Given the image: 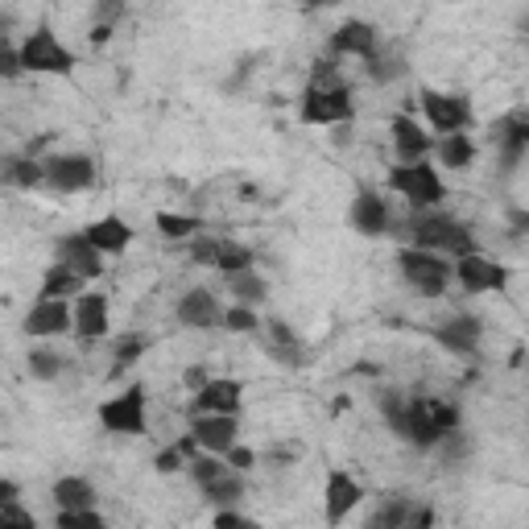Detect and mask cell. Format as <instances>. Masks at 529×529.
<instances>
[{
	"instance_id": "6da1fadb",
	"label": "cell",
	"mask_w": 529,
	"mask_h": 529,
	"mask_svg": "<svg viewBox=\"0 0 529 529\" xmlns=\"http://www.w3.org/2000/svg\"><path fill=\"white\" fill-rule=\"evenodd\" d=\"M459 430V406L447 397H410L406 401V422H401V439L430 451L439 447L443 434Z\"/></svg>"
},
{
	"instance_id": "7a4b0ae2",
	"label": "cell",
	"mask_w": 529,
	"mask_h": 529,
	"mask_svg": "<svg viewBox=\"0 0 529 529\" xmlns=\"http://www.w3.org/2000/svg\"><path fill=\"white\" fill-rule=\"evenodd\" d=\"M17 54H21V71H34V75H71L75 71V54L58 42V34L50 25H42V29H34L21 46H17Z\"/></svg>"
},
{
	"instance_id": "3957f363",
	"label": "cell",
	"mask_w": 529,
	"mask_h": 529,
	"mask_svg": "<svg viewBox=\"0 0 529 529\" xmlns=\"http://www.w3.org/2000/svg\"><path fill=\"white\" fill-rule=\"evenodd\" d=\"M389 186H393L397 195H406L410 207H418V211H430V207H439V203L447 199V182H443V174L434 170L426 158H422V162L397 166V170L389 174Z\"/></svg>"
},
{
	"instance_id": "277c9868",
	"label": "cell",
	"mask_w": 529,
	"mask_h": 529,
	"mask_svg": "<svg viewBox=\"0 0 529 529\" xmlns=\"http://www.w3.org/2000/svg\"><path fill=\"white\" fill-rule=\"evenodd\" d=\"M397 269L401 277L426 298H443L447 282H451V265L443 261V253H430V248H401L397 253Z\"/></svg>"
},
{
	"instance_id": "5b68a950",
	"label": "cell",
	"mask_w": 529,
	"mask_h": 529,
	"mask_svg": "<svg viewBox=\"0 0 529 529\" xmlns=\"http://www.w3.org/2000/svg\"><path fill=\"white\" fill-rule=\"evenodd\" d=\"M352 112H356V104H352V91L344 83H331V87L310 83L302 91V108H298L302 124H327L331 129V124H348Z\"/></svg>"
},
{
	"instance_id": "8992f818",
	"label": "cell",
	"mask_w": 529,
	"mask_h": 529,
	"mask_svg": "<svg viewBox=\"0 0 529 529\" xmlns=\"http://www.w3.org/2000/svg\"><path fill=\"white\" fill-rule=\"evenodd\" d=\"M410 236L418 248H430V253H451V257H463V253H472V236L463 224L447 220V215H418V220L410 224Z\"/></svg>"
},
{
	"instance_id": "52a82bcc",
	"label": "cell",
	"mask_w": 529,
	"mask_h": 529,
	"mask_svg": "<svg viewBox=\"0 0 529 529\" xmlns=\"http://www.w3.org/2000/svg\"><path fill=\"white\" fill-rule=\"evenodd\" d=\"M100 426L108 434H145L149 430V418H145V389L133 385L124 389L120 397L104 401L100 406Z\"/></svg>"
},
{
	"instance_id": "ba28073f",
	"label": "cell",
	"mask_w": 529,
	"mask_h": 529,
	"mask_svg": "<svg viewBox=\"0 0 529 529\" xmlns=\"http://www.w3.org/2000/svg\"><path fill=\"white\" fill-rule=\"evenodd\" d=\"M422 112L430 120V129H439V133H463L472 124V104L463 100V96H451V91H434L426 87L422 91Z\"/></svg>"
},
{
	"instance_id": "9c48e42d",
	"label": "cell",
	"mask_w": 529,
	"mask_h": 529,
	"mask_svg": "<svg viewBox=\"0 0 529 529\" xmlns=\"http://www.w3.org/2000/svg\"><path fill=\"white\" fill-rule=\"evenodd\" d=\"M451 277L455 282L468 290V294H488V290H505V282H509V273L496 265V261H488L484 253H463V257H455V265H451Z\"/></svg>"
},
{
	"instance_id": "30bf717a",
	"label": "cell",
	"mask_w": 529,
	"mask_h": 529,
	"mask_svg": "<svg viewBox=\"0 0 529 529\" xmlns=\"http://www.w3.org/2000/svg\"><path fill=\"white\" fill-rule=\"evenodd\" d=\"M71 306L67 298H38L34 306H29V315H25V335H38V339H54V335H71Z\"/></svg>"
},
{
	"instance_id": "8fae6325",
	"label": "cell",
	"mask_w": 529,
	"mask_h": 529,
	"mask_svg": "<svg viewBox=\"0 0 529 529\" xmlns=\"http://www.w3.org/2000/svg\"><path fill=\"white\" fill-rule=\"evenodd\" d=\"M46 166V182L54 191L71 195V191H87V186H96V162L83 158V153H67V158H50L42 162Z\"/></svg>"
},
{
	"instance_id": "7c38bea8",
	"label": "cell",
	"mask_w": 529,
	"mask_h": 529,
	"mask_svg": "<svg viewBox=\"0 0 529 529\" xmlns=\"http://www.w3.org/2000/svg\"><path fill=\"white\" fill-rule=\"evenodd\" d=\"M240 397H244V385L232 381V377H220V381H207L203 389H195L191 406L186 414H240Z\"/></svg>"
},
{
	"instance_id": "4fadbf2b",
	"label": "cell",
	"mask_w": 529,
	"mask_h": 529,
	"mask_svg": "<svg viewBox=\"0 0 529 529\" xmlns=\"http://www.w3.org/2000/svg\"><path fill=\"white\" fill-rule=\"evenodd\" d=\"M54 253H58V261L67 265V269H75L79 277H87V282H96V277L104 273V253H100V248L91 244L83 232L62 236V240L54 244Z\"/></svg>"
},
{
	"instance_id": "5bb4252c",
	"label": "cell",
	"mask_w": 529,
	"mask_h": 529,
	"mask_svg": "<svg viewBox=\"0 0 529 529\" xmlns=\"http://www.w3.org/2000/svg\"><path fill=\"white\" fill-rule=\"evenodd\" d=\"M191 434H195L199 451L224 455V451L236 443L240 422H236V414H195V418H191Z\"/></svg>"
},
{
	"instance_id": "9a60e30c",
	"label": "cell",
	"mask_w": 529,
	"mask_h": 529,
	"mask_svg": "<svg viewBox=\"0 0 529 529\" xmlns=\"http://www.w3.org/2000/svg\"><path fill=\"white\" fill-rule=\"evenodd\" d=\"M434 339H439V344L447 352H455V356H476L480 339H484V323L476 315H455L443 327H434Z\"/></svg>"
},
{
	"instance_id": "2e32d148",
	"label": "cell",
	"mask_w": 529,
	"mask_h": 529,
	"mask_svg": "<svg viewBox=\"0 0 529 529\" xmlns=\"http://www.w3.org/2000/svg\"><path fill=\"white\" fill-rule=\"evenodd\" d=\"M75 323H71V335H79L83 344H96V339L108 335V298L104 294H79V306L71 310Z\"/></svg>"
},
{
	"instance_id": "e0dca14e",
	"label": "cell",
	"mask_w": 529,
	"mask_h": 529,
	"mask_svg": "<svg viewBox=\"0 0 529 529\" xmlns=\"http://www.w3.org/2000/svg\"><path fill=\"white\" fill-rule=\"evenodd\" d=\"M265 352L282 364V368H306V348L298 331H290L282 319H269L265 323Z\"/></svg>"
},
{
	"instance_id": "ac0fdd59",
	"label": "cell",
	"mask_w": 529,
	"mask_h": 529,
	"mask_svg": "<svg viewBox=\"0 0 529 529\" xmlns=\"http://www.w3.org/2000/svg\"><path fill=\"white\" fill-rule=\"evenodd\" d=\"M220 319H224V310H220V302H215V294H207V290H186L178 298V323L207 331V327H220Z\"/></svg>"
},
{
	"instance_id": "d6986e66",
	"label": "cell",
	"mask_w": 529,
	"mask_h": 529,
	"mask_svg": "<svg viewBox=\"0 0 529 529\" xmlns=\"http://www.w3.org/2000/svg\"><path fill=\"white\" fill-rule=\"evenodd\" d=\"M323 496H327V505H323V509H327V521H331V525H339V521H344V517L360 505L364 488H360L348 472H331V476H327V492H323Z\"/></svg>"
},
{
	"instance_id": "ffe728a7",
	"label": "cell",
	"mask_w": 529,
	"mask_h": 529,
	"mask_svg": "<svg viewBox=\"0 0 529 529\" xmlns=\"http://www.w3.org/2000/svg\"><path fill=\"white\" fill-rule=\"evenodd\" d=\"M331 54H352V58H372L377 54V29L368 21H344L331 34Z\"/></svg>"
},
{
	"instance_id": "44dd1931",
	"label": "cell",
	"mask_w": 529,
	"mask_h": 529,
	"mask_svg": "<svg viewBox=\"0 0 529 529\" xmlns=\"http://www.w3.org/2000/svg\"><path fill=\"white\" fill-rule=\"evenodd\" d=\"M389 133H393V149H397L406 162H422L426 153H430V133L422 129V124H418L414 116H406V112L393 116Z\"/></svg>"
},
{
	"instance_id": "7402d4cb",
	"label": "cell",
	"mask_w": 529,
	"mask_h": 529,
	"mask_svg": "<svg viewBox=\"0 0 529 529\" xmlns=\"http://www.w3.org/2000/svg\"><path fill=\"white\" fill-rule=\"evenodd\" d=\"M83 236L100 248L104 257H120L124 248H129V240H133V228L120 220V215H104V220H96V224H87L83 228Z\"/></svg>"
},
{
	"instance_id": "603a6c76",
	"label": "cell",
	"mask_w": 529,
	"mask_h": 529,
	"mask_svg": "<svg viewBox=\"0 0 529 529\" xmlns=\"http://www.w3.org/2000/svg\"><path fill=\"white\" fill-rule=\"evenodd\" d=\"M352 228L364 232V236H385L389 228V207L377 191H360L352 199Z\"/></svg>"
},
{
	"instance_id": "cb8c5ba5",
	"label": "cell",
	"mask_w": 529,
	"mask_h": 529,
	"mask_svg": "<svg viewBox=\"0 0 529 529\" xmlns=\"http://www.w3.org/2000/svg\"><path fill=\"white\" fill-rule=\"evenodd\" d=\"M87 286V277H79L75 269H67L62 261H54L46 273H42V290L38 298H79Z\"/></svg>"
},
{
	"instance_id": "d4e9b609",
	"label": "cell",
	"mask_w": 529,
	"mask_h": 529,
	"mask_svg": "<svg viewBox=\"0 0 529 529\" xmlns=\"http://www.w3.org/2000/svg\"><path fill=\"white\" fill-rule=\"evenodd\" d=\"M496 141H501V153H505V162L517 166L525 158V149H529V116L525 112H513L501 129H496Z\"/></svg>"
},
{
	"instance_id": "484cf974",
	"label": "cell",
	"mask_w": 529,
	"mask_h": 529,
	"mask_svg": "<svg viewBox=\"0 0 529 529\" xmlns=\"http://www.w3.org/2000/svg\"><path fill=\"white\" fill-rule=\"evenodd\" d=\"M224 277H228V290H232V298L240 306H261L269 298V282H265L261 273H253V265L236 269V273H224Z\"/></svg>"
},
{
	"instance_id": "4316f807",
	"label": "cell",
	"mask_w": 529,
	"mask_h": 529,
	"mask_svg": "<svg viewBox=\"0 0 529 529\" xmlns=\"http://www.w3.org/2000/svg\"><path fill=\"white\" fill-rule=\"evenodd\" d=\"M50 496H54L58 509H87V505H96V488H91L83 476H62Z\"/></svg>"
},
{
	"instance_id": "83f0119b",
	"label": "cell",
	"mask_w": 529,
	"mask_h": 529,
	"mask_svg": "<svg viewBox=\"0 0 529 529\" xmlns=\"http://www.w3.org/2000/svg\"><path fill=\"white\" fill-rule=\"evenodd\" d=\"M439 162L447 170H468L476 162V141L468 133H447L443 145H439Z\"/></svg>"
},
{
	"instance_id": "f1b7e54d",
	"label": "cell",
	"mask_w": 529,
	"mask_h": 529,
	"mask_svg": "<svg viewBox=\"0 0 529 529\" xmlns=\"http://www.w3.org/2000/svg\"><path fill=\"white\" fill-rule=\"evenodd\" d=\"M5 182L21 186V191H34V186L46 182V166L34 158H13V162H5Z\"/></svg>"
},
{
	"instance_id": "f546056e",
	"label": "cell",
	"mask_w": 529,
	"mask_h": 529,
	"mask_svg": "<svg viewBox=\"0 0 529 529\" xmlns=\"http://www.w3.org/2000/svg\"><path fill=\"white\" fill-rule=\"evenodd\" d=\"M253 265V253L236 240H215V257H211V269L220 273H236V269H248Z\"/></svg>"
},
{
	"instance_id": "4dcf8cb0",
	"label": "cell",
	"mask_w": 529,
	"mask_h": 529,
	"mask_svg": "<svg viewBox=\"0 0 529 529\" xmlns=\"http://www.w3.org/2000/svg\"><path fill=\"white\" fill-rule=\"evenodd\" d=\"M203 496L215 505H236L240 496H244V480L236 476V468H228L224 476H215L211 484H203Z\"/></svg>"
},
{
	"instance_id": "1f68e13d",
	"label": "cell",
	"mask_w": 529,
	"mask_h": 529,
	"mask_svg": "<svg viewBox=\"0 0 529 529\" xmlns=\"http://www.w3.org/2000/svg\"><path fill=\"white\" fill-rule=\"evenodd\" d=\"M153 224H158V232L166 240H186V236H199L203 232V224L195 220V215H178V211H162Z\"/></svg>"
},
{
	"instance_id": "d6a6232c",
	"label": "cell",
	"mask_w": 529,
	"mask_h": 529,
	"mask_svg": "<svg viewBox=\"0 0 529 529\" xmlns=\"http://www.w3.org/2000/svg\"><path fill=\"white\" fill-rule=\"evenodd\" d=\"M25 368H29V377H34V381H58V372H62V356H58V352L38 348V352H29V356H25Z\"/></svg>"
},
{
	"instance_id": "836d02e7",
	"label": "cell",
	"mask_w": 529,
	"mask_h": 529,
	"mask_svg": "<svg viewBox=\"0 0 529 529\" xmlns=\"http://www.w3.org/2000/svg\"><path fill=\"white\" fill-rule=\"evenodd\" d=\"M410 513H414V501H410V496H401V501H389L377 517H372V525H377V529H406Z\"/></svg>"
},
{
	"instance_id": "e575fe53",
	"label": "cell",
	"mask_w": 529,
	"mask_h": 529,
	"mask_svg": "<svg viewBox=\"0 0 529 529\" xmlns=\"http://www.w3.org/2000/svg\"><path fill=\"white\" fill-rule=\"evenodd\" d=\"M54 521L62 529H104V513H96V505H87V509H58Z\"/></svg>"
},
{
	"instance_id": "d590c367",
	"label": "cell",
	"mask_w": 529,
	"mask_h": 529,
	"mask_svg": "<svg viewBox=\"0 0 529 529\" xmlns=\"http://www.w3.org/2000/svg\"><path fill=\"white\" fill-rule=\"evenodd\" d=\"M228 331H240V335H253V331H261V319H257V310L253 306H232V310H224V319H220Z\"/></svg>"
},
{
	"instance_id": "8d00e7d4",
	"label": "cell",
	"mask_w": 529,
	"mask_h": 529,
	"mask_svg": "<svg viewBox=\"0 0 529 529\" xmlns=\"http://www.w3.org/2000/svg\"><path fill=\"white\" fill-rule=\"evenodd\" d=\"M145 356V339L141 335H124L120 344H116V352H112V368L120 372V368H129V364H137Z\"/></svg>"
},
{
	"instance_id": "74e56055",
	"label": "cell",
	"mask_w": 529,
	"mask_h": 529,
	"mask_svg": "<svg viewBox=\"0 0 529 529\" xmlns=\"http://www.w3.org/2000/svg\"><path fill=\"white\" fill-rule=\"evenodd\" d=\"M364 62H368V75L377 79V83H389V79H397L401 71H406V67H401V58H377V54H372Z\"/></svg>"
},
{
	"instance_id": "f35d334b",
	"label": "cell",
	"mask_w": 529,
	"mask_h": 529,
	"mask_svg": "<svg viewBox=\"0 0 529 529\" xmlns=\"http://www.w3.org/2000/svg\"><path fill=\"white\" fill-rule=\"evenodd\" d=\"M34 529L38 521H34V513H25L17 501H9V505H0V529Z\"/></svg>"
},
{
	"instance_id": "ab89813d",
	"label": "cell",
	"mask_w": 529,
	"mask_h": 529,
	"mask_svg": "<svg viewBox=\"0 0 529 529\" xmlns=\"http://www.w3.org/2000/svg\"><path fill=\"white\" fill-rule=\"evenodd\" d=\"M224 459H228V468H236V472H253L257 468V451L253 447H240V443H232L224 451Z\"/></svg>"
},
{
	"instance_id": "60d3db41",
	"label": "cell",
	"mask_w": 529,
	"mask_h": 529,
	"mask_svg": "<svg viewBox=\"0 0 529 529\" xmlns=\"http://www.w3.org/2000/svg\"><path fill=\"white\" fill-rule=\"evenodd\" d=\"M381 410H385L389 426L401 434V422H406V397H397V393H381Z\"/></svg>"
},
{
	"instance_id": "b9f144b4",
	"label": "cell",
	"mask_w": 529,
	"mask_h": 529,
	"mask_svg": "<svg viewBox=\"0 0 529 529\" xmlns=\"http://www.w3.org/2000/svg\"><path fill=\"white\" fill-rule=\"evenodd\" d=\"M17 75H25L21 71V54L9 42H0V79H17Z\"/></svg>"
},
{
	"instance_id": "7bdbcfd3",
	"label": "cell",
	"mask_w": 529,
	"mask_h": 529,
	"mask_svg": "<svg viewBox=\"0 0 529 529\" xmlns=\"http://www.w3.org/2000/svg\"><path fill=\"white\" fill-rule=\"evenodd\" d=\"M182 463H186V459H182V451H178V447H166V451H158V455H153V468H158L162 476H170V472H178V468H182Z\"/></svg>"
},
{
	"instance_id": "ee69618b",
	"label": "cell",
	"mask_w": 529,
	"mask_h": 529,
	"mask_svg": "<svg viewBox=\"0 0 529 529\" xmlns=\"http://www.w3.org/2000/svg\"><path fill=\"white\" fill-rule=\"evenodd\" d=\"M124 13V0H96V21L116 25V17Z\"/></svg>"
},
{
	"instance_id": "f6af8a7d",
	"label": "cell",
	"mask_w": 529,
	"mask_h": 529,
	"mask_svg": "<svg viewBox=\"0 0 529 529\" xmlns=\"http://www.w3.org/2000/svg\"><path fill=\"white\" fill-rule=\"evenodd\" d=\"M207 381H211V372H207L203 364H191V368H186V372H182V385H186V389H191V393H195V389H203Z\"/></svg>"
},
{
	"instance_id": "bcb514c9",
	"label": "cell",
	"mask_w": 529,
	"mask_h": 529,
	"mask_svg": "<svg viewBox=\"0 0 529 529\" xmlns=\"http://www.w3.org/2000/svg\"><path fill=\"white\" fill-rule=\"evenodd\" d=\"M211 257H215V240L199 236V240L191 244V261H195V265H211Z\"/></svg>"
},
{
	"instance_id": "7dc6e473",
	"label": "cell",
	"mask_w": 529,
	"mask_h": 529,
	"mask_svg": "<svg viewBox=\"0 0 529 529\" xmlns=\"http://www.w3.org/2000/svg\"><path fill=\"white\" fill-rule=\"evenodd\" d=\"M215 525H220V529H232V525H253V517H244V513H236V509H220V513H215Z\"/></svg>"
},
{
	"instance_id": "c3c4849f",
	"label": "cell",
	"mask_w": 529,
	"mask_h": 529,
	"mask_svg": "<svg viewBox=\"0 0 529 529\" xmlns=\"http://www.w3.org/2000/svg\"><path fill=\"white\" fill-rule=\"evenodd\" d=\"M9 501H21V484L9 480V476H0V505H9Z\"/></svg>"
},
{
	"instance_id": "681fc988",
	"label": "cell",
	"mask_w": 529,
	"mask_h": 529,
	"mask_svg": "<svg viewBox=\"0 0 529 529\" xmlns=\"http://www.w3.org/2000/svg\"><path fill=\"white\" fill-rule=\"evenodd\" d=\"M91 42H96V46H104V42H112V25H104V21H96V25H91V34H87Z\"/></svg>"
},
{
	"instance_id": "f907efd6",
	"label": "cell",
	"mask_w": 529,
	"mask_h": 529,
	"mask_svg": "<svg viewBox=\"0 0 529 529\" xmlns=\"http://www.w3.org/2000/svg\"><path fill=\"white\" fill-rule=\"evenodd\" d=\"M9 29H13V17L0 13V42H9Z\"/></svg>"
},
{
	"instance_id": "816d5d0a",
	"label": "cell",
	"mask_w": 529,
	"mask_h": 529,
	"mask_svg": "<svg viewBox=\"0 0 529 529\" xmlns=\"http://www.w3.org/2000/svg\"><path fill=\"white\" fill-rule=\"evenodd\" d=\"M310 9H323V5H335V0H306Z\"/></svg>"
}]
</instances>
